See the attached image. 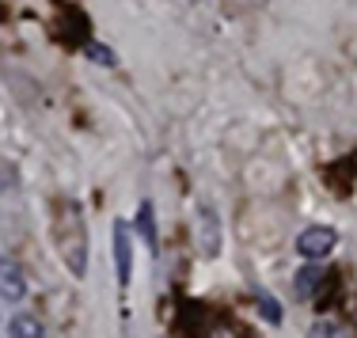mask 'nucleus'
<instances>
[{"label":"nucleus","instance_id":"nucleus-6","mask_svg":"<svg viewBox=\"0 0 357 338\" xmlns=\"http://www.w3.org/2000/svg\"><path fill=\"white\" fill-rule=\"evenodd\" d=\"M137 232H141V240L156 251V213H152V201H141V209H137Z\"/></svg>","mask_w":357,"mask_h":338},{"label":"nucleus","instance_id":"nucleus-7","mask_svg":"<svg viewBox=\"0 0 357 338\" xmlns=\"http://www.w3.org/2000/svg\"><path fill=\"white\" fill-rule=\"evenodd\" d=\"M12 338H46V331H42V323L35 316H12V331H8Z\"/></svg>","mask_w":357,"mask_h":338},{"label":"nucleus","instance_id":"nucleus-8","mask_svg":"<svg viewBox=\"0 0 357 338\" xmlns=\"http://www.w3.org/2000/svg\"><path fill=\"white\" fill-rule=\"evenodd\" d=\"M308 338H350V331H346L338 319H316L312 331H308Z\"/></svg>","mask_w":357,"mask_h":338},{"label":"nucleus","instance_id":"nucleus-1","mask_svg":"<svg viewBox=\"0 0 357 338\" xmlns=\"http://www.w3.org/2000/svg\"><path fill=\"white\" fill-rule=\"evenodd\" d=\"M338 243V232L327 224H312L304 228L301 236H296V251H301V259H327L331 251H335Z\"/></svg>","mask_w":357,"mask_h":338},{"label":"nucleus","instance_id":"nucleus-3","mask_svg":"<svg viewBox=\"0 0 357 338\" xmlns=\"http://www.w3.org/2000/svg\"><path fill=\"white\" fill-rule=\"evenodd\" d=\"M198 247L206 259L220 255V221L209 206H198Z\"/></svg>","mask_w":357,"mask_h":338},{"label":"nucleus","instance_id":"nucleus-5","mask_svg":"<svg viewBox=\"0 0 357 338\" xmlns=\"http://www.w3.org/2000/svg\"><path fill=\"white\" fill-rule=\"evenodd\" d=\"M323 277H327V270L319 266V259H308V266H301V274H296V282H293L296 297H301V300L316 297V289L323 285Z\"/></svg>","mask_w":357,"mask_h":338},{"label":"nucleus","instance_id":"nucleus-4","mask_svg":"<svg viewBox=\"0 0 357 338\" xmlns=\"http://www.w3.org/2000/svg\"><path fill=\"white\" fill-rule=\"evenodd\" d=\"M23 297H27V277H23V270L12 259H0V300L20 304Z\"/></svg>","mask_w":357,"mask_h":338},{"label":"nucleus","instance_id":"nucleus-2","mask_svg":"<svg viewBox=\"0 0 357 338\" xmlns=\"http://www.w3.org/2000/svg\"><path fill=\"white\" fill-rule=\"evenodd\" d=\"M114 266H118V282L130 285V277H133V236H130V224L126 221L114 224Z\"/></svg>","mask_w":357,"mask_h":338},{"label":"nucleus","instance_id":"nucleus-9","mask_svg":"<svg viewBox=\"0 0 357 338\" xmlns=\"http://www.w3.org/2000/svg\"><path fill=\"white\" fill-rule=\"evenodd\" d=\"M84 54H88L96 65H114V54H110L107 46H99V42H88V46H84Z\"/></svg>","mask_w":357,"mask_h":338},{"label":"nucleus","instance_id":"nucleus-10","mask_svg":"<svg viewBox=\"0 0 357 338\" xmlns=\"http://www.w3.org/2000/svg\"><path fill=\"white\" fill-rule=\"evenodd\" d=\"M259 312H262V319H270V323H282V308L274 304V297H259Z\"/></svg>","mask_w":357,"mask_h":338}]
</instances>
